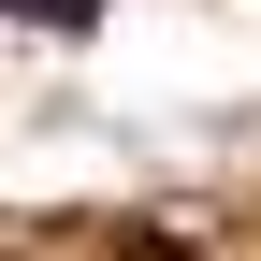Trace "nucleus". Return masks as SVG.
Instances as JSON below:
<instances>
[{
  "label": "nucleus",
  "mask_w": 261,
  "mask_h": 261,
  "mask_svg": "<svg viewBox=\"0 0 261 261\" xmlns=\"http://www.w3.org/2000/svg\"><path fill=\"white\" fill-rule=\"evenodd\" d=\"M116 261H203V247H189V232H160V218H130V232H116Z\"/></svg>",
  "instance_id": "f257e3e1"
}]
</instances>
